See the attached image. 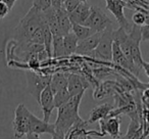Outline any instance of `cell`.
<instances>
[{
  "label": "cell",
  "mask_w": 149,
  "mask_h": 139,
  "mask_svg": "<svg viewBox=\"0 0 149 139\" xmlns=\"http://www.w3.org/2000/svg\"><path fill=\"white\" fill-rule=\"evenodd\" d=\"M89 88V81L86 77L78 74H68V90L70 96L85 92Z\"/></svg>",
  "instance_id": "obj_10"
},
{
  "label": "cell",
  "mask_w": 149,
  "mask_h": 139,
  "mask_svg": "<svg viewBox=\"0 0 149 139\" xmlns=\"http://www.w3.org/2000/svg\"><path fill=\"white\" fill-rule=\"evenodd\" d=\"M13 127L15 139L23 138L30 132V110L23 103L15 108Z\"/></svg>",
  "instance_id": "obj_5"
},
{
  "label": "cell",
  "mask_w": 149,
  "mask_h": 139,
  "mask_svg": "<svg viewBox=\"0 0 149 139\" xmlns=\"http://www.w3.org/2000/svg\"><path fill=\"white\" fill-rule=\"evenodd\" d=\"M80 3H81L80 0H65L63 2V7L68 13H70L72 10L77 8V6Z\"/></svg>",
  "instance_id": "obj_25"
},
{
  "label": "cell",
  "mask_w": 149,
  "mask_h": 139,
  "mask_svg": "<svg viewBox=\"0 0 149 139\" xmlns=\"http://www.w3.org/2000/svg\"><path fill=\"white\" fill-rule=\"evenodd\" d=\"M78 42H79V39H78L77 36L74 35L72 31L63 36V45L64 49H65L66 56L72 55V54H74L76 52Z\"/></svg>",
  "instance_id": "obj_19"
},
{
  "label": "cell",
  "mask_w": 149,
  "mask_h": 139,
  "mask_svg": "<svg viewBox=\"0 0 149 139\" xmlns=\"http://www.w3.org/2000/svg\"><path fill=\"white\" fill-rule=\"evenodd\" d=\"M80 1H81V2H86L87 0H80Z\"/></svg>",
  "instance_id": "obj_33"
},
{
  "label": "cell",
  "mask_w": 149,
  "mask_h": 139,
  "mask_svg": "<svg viewBox=\"0 0 149 139\" xmlns=\"http://www.w3.org/2000/svg\"><path fill=\"white\" fill-rule=\"evenodd\" d=\"M49 86L51 88L53 94L64 88H68V74L62 72H56L51 75V79L49 82Z\"/></svg>",
  "instance_id": "obj_17"
},
{
  "label": "cell",
  "mask_w": 149,
  "mask_h": 139,
  "mask_svg": "<svg viewBox=\"0 0 149 139\" xmlns=\"http://www.w3.org/2000/svg\"><path fill=\"white\" fill-rule=\"evenodd\" d=\"M147 86H148V87H149V83H147Z\"/></svg>",
  "instance_id": "obj_34"
},
{
  "label": "cell",
  "mask_w": 149,
  "mask_h": 139,
  "mask_svg": "<svg viewBox=\"0 0 149 139\" xmlns=\"http://www.w3.org/2000/svg\"><path fill=\"white\" fill-rule=\"evenodd\" d=\"M53 7V6H52ZM56 11V15H57L58 23H59V27L61 30L62 35H66L70 32H72V22L70 19V15L65 10V8L63 7V5L58 7H54Z\"/></svg>",
  "instance_id": "obj_15"
},
{
  "label": "cell",
  "mask_w": 149,
  "mask_h": 139,
  "mask_svg": "<svg viewBox=\"0 0 149 139\" xmlns=\"http://www.w3.org/2000/svg\"><path fill=\"white\" fill-rule=\"evenodd\" d=\"M1 1H4V2L8 5L9 8L11 9L13 7V5H15V1H17V0H1Z\"/></svg>",
  "instance_id": "obj_31"
},
{
  "label": "cell",
  "mask_w": 149,
  "mask_h": 139,
  "mask_svg": "<svg viewBox=\"0 0 149 139\" xmlns=\"http://www.w3.org/2000/svg\"><path fill=\"white\" fill-rule=\"evenodd\" d=\"M141 41H149V25L145 24V25L141 26Z\"/></svg>",
  "instance_id": "obj_26"
},
{
  "label": "cell",
  "mask_w": 149,
  "mask_h": 139,
  "mask_svg": "<svg viewBox=\"0 0 149 139\" xmlns=\"http://www.w3.org/2000/svg\"><path fill=\"white\" fill-rule=\"evenodd\" d=\"M72 31L74 32V34L77 36L79 40H83L93 35L94 33H97V32H94L91 28L82 25V24H72Z\"/></svg>",
  "instance_id": "obj_20"
},
{
  "label": "cell",
  "mask_w": 149,
  "mask_h": 139,
  "mask_svg": "<svg viewBox=\"0 0 149 139\" xmlns=\"http://www.w3.org/2000/svg\"><path fill=\"white\" fill-rule=\"evenodd\" d=\"M91 11V5L88 4V2H81L77 6V8L72 10L70 15V19L72 24H82L83 25L88 19Z\"/></svg>",
  "instance_id": "obj_13"
},
{
  "label": "cell",
  "mask_w": 149,
  "mask_h": 139,
  "mask_svg": "<svg viewBox=\"0 0 149 139\" xmlns=\"http://www.w3.org/2000/svg\"><path fill=\"white\" fill-rule=\"evenodd\" d=\"M66 56L65 49L63 45V36L53 35L52 38V57L59 58Z\"/></svg>",
  "instance_id": "obj_18"
},
{
  "label": "cell",
  "mask_w": 149,
  "mask_h": 139,
  "mask_svg": "<svg viewBox=\"0 0 149 139\" xmlns=\"http://www.w3.org/2000/svg\"><path fill=\"white\" fill-rule=\"evenodd\" d=\"M26 77H27L28 91L39 103L40 94L46 86L49 85L51 75H45V74L42 75L36 71L29 70L26 72Z\"/></svg>",
  "instance_id": "obj_4"
},
{
  "label": "cell",
  "mask_w": 149,
  "mask_h": 139,
  "mask_svg": "<svg viewBox=\"0 0 149 139\" xmlns=\"http://www.w3.org/2000/svg\"><path fill=\"white\" fill-rule=\"evenodd\" d=\"M26 136H27V139H41L39 137V134H36V133L29 132Z\"/></svg>",
  "instance_id": "obj_30"
},
{
  "label": "cell",
  "mask_w": 149,
  "mask_h": 139,
  "mask_svg": "<svg viewBox=\"0 0 149 139\" xmlns=\"http://www.w3.org/2000/svg\"><path fill=\"white\" fill-rule=\"evenodd\" d=\"M39 105L41 106V110L43 112L44 121L49 122L50 118L53 110L55 108V104H54V94L52 92L50 86H46L43 89V91L40 94V100H39Z\"/></svg>",
  "instance_id": "obj_9"
},
{
  "label": "cell",
  "mask_w": 149,
  "mask_h": 139,
  "mask_svg": "<svg viewBox=\"0 0 149 139\" xmlns=\"http://www.w3.org/2000/svg\"><path fill=\"white\" fill-rule=\"evenodd\" d=\"M144 105H145V104H144ZM146 106H148V108H149V104H148V105H146Z\"/></svg>",
  "instance_id": "obj_35"
},
{
  "label": "cell",
  "mask_w": 149,
  "mask_h": 139,
  "mask_svg": "<svg viewBox=\"0 0 149 139\" xmlns=\"http://www.w3.org/2000/svg\"><path fill=\"white\" fill-rule=\"evenodd\" d=\"M43 15L45 17L46 23H47L52 35H62L61 30H60L59 27V23H58L57 15H56V11L54 9V7L50 6L47 9L43 10Z\"/></svg>",
  "instance_id": "obj_14"
},
{
  "label": "cell",
  "mask_w": 149,
  "mask_h": 139,
  "mask_svg": "<svg viewBox=\"0 0 149 139\" xmlns=\"http://www.w3.org/2000/svg\"><path fill=\"white\" fill-rule=\"evenodd\" d=\"M88 139H95V137H92V136H88ZM116 139H123V138H116Z\"/></svg>",
  "instance_id": "obj_32"
},
{
  "label": "cell",
  "mask_w": 149,
  "mask_h": 139,
  "mask_svg": "<svg viewBox=\"0 0 149 139\" xmlns=\"http://www.w3.org/2000/svg\"><path fill=\"white\" fill-rule=\"evenodd\" d=\"M100 133L102 136L108 134L113 139L120 138V116H107L99 121Z\"/></svg>",
  "instance_id": "obj_8"
},
{
  "label": "cell",
  "mask_w": 149,
  "mask_h": 139,
  "mask_svg": "<svg viewBox=\"0 0 149 139\" xmlns=\"http://www.w3.org/2000/svg\"><path fill=\"white\" fill-rule=\"evenodd\" d=\"M65 134H63L62 132H58V131H55L54 134L52 135V139H65L64 138Z\"/></svg>",
  "instance_id": "obj_28"
},
{
  "label": "cell",
  "mask_w": 149,
  "mask_h": 139,
  "mask_svg": "<svg viewBox=\"0 0 149 139\" xmlns=\"http://www.w3.org/2000/svg\"><path fill=\"white\" fill-rule=\"evenodd\" d=\"M113 25L106 28L101 33L99 43L90 56L102 61H111L112 43H113Z\"/></svg>",
  "instance_id": "obj_3"
},
{
  "label": "cell",
  "mask_w": 149,
  "mask_h": 139,
  "mask_svg": "<svg viewBox=\"0 0 149 139\" xmlns=\"http://www.w3.org/2000/svg\"><path fill=\"white\" fill-rule=\"evenodd\" d=\"M30 132L39 135L45 134V133L53 135L55 132V126L54 124H50L49 122L41 120L30 112Z\"/></svg>",
  "instance_id": "obj_12"
},
{
  "label": "cell",
  "mask_w": 149,
  "mask_h": 139,
  "mask_svg": "<svg viewBox=\"0 0 149 139\" xmlns=\"http://www.w3.org/2000/svg\"><path fill=\"white\" fill-rule=\"evenodd\" d=\"M105 3L106 8L114 15L120 27L125 29L127 32L130 31L132 26L130 25L128 20L126 19V15H125L124 9L126 6L125 1H123V0H105Z\"/></svg>",
  "instance_id": "obj_7"
},
{
  "label": "cell",
  "mask_w": 149,
  "mask_h": 139,
  "mask_svg": "<svg viewBox=\"0 0 149 139\" xmlns=\"http://www.w3.org/2000/svg\"><path fill=\"white\" fill-rule=\"evenodd\" d=\"M85 92L72 96L68 102L57 108V118L54 123L55 131L65 134L78 121L81 120L79 115V106Z\"/></svg>",
  "instance_id": "obj_2"
},
{
  "label": "cell",
  "mask_w": 149,
  "mask_h": 139,
  "mask_svg": "<svg viewBox=\"0 0 149 139\" xmlns=\"http://www.w3.org/2000/svg\"><path fill=\"white\" fill-rule=\"evenodd\" d=\"M113 108V106L109 103H103V104H99L96 108H94L92 110V112H90V117L89 120L87 121L88 125L89 124H93V123L99 122L100 120L104 119L108 114L110 112V110Z\"/></svg>",
  "instance_id": "obj_16"
},
{
  "label": "cell",
  "mask_w": 149,
  "mask_h": 139,
  "mask_svg": "<svg viewBox=\"0 0 149 139\" xmlns=\"http://www.w3.org/2000/svg\"><path fill=\"white\" fill-rule=\"evenodd\" d=\"M83 25L91 28L94 32H103L106 28L112 26L111 20L106 15L103 10L97 6H91V11Z\"/></svg>",
  "instance_id": "obj_6"
},
{
  "label": "cell",
  "mask_w": 149,
  "mask_h": 139,
  "mask_svg": "<svg viewBox=\"0 0 149 139\" xmlns=\"http://www.w3.org/2000/svg\"><path fill=\"white\" fill-rule=\"evenodd\" d=\"M132 21L134 23V25L136 26H143L145 24V21H146V13H145V10H139L136 11V13L133 15L132 17Z\"/></svg>",
  "instance_id": "obj_23"
},
{
  "label": "cell",
  "mask_w": 149,
  "mask_h": 139,
  "mask_svg": "<svg viewBox=\"0 0 149 139\" xmlns=\"http://www.w3.org/2000/svg\"><path fill=\"white\" fill-rule=\"evenodd\" d=\"M33 6L43 11L51 6V0H33Z\"/></svg>",
  "instance_id": "obj_24"
},
{
  "label": "cell",
  "mask_w": 149,
  "mask_h": 139,
  "mask_svg": "<svg viewBox=\"0 0 149 139\" xmlns=\"http://www.w3.org/2000/svg\"><path fill=\"white\" fill-rule=\"evenodd\" d=\"M45 17L43 11L32 6L26 15L21 20L15 30V50L21 51V54L31 43V38L38 29L42 27Z\"/></svg>",
  "instance_id": "obj_1"
},
{
  "label": "cell",
  "mask_w": 149,
  "mask_h": 139,
  "mask_svg": "<svg viewBox=\"0 0 149 139\" xmlns=\"http://www.w3.org/2000/svg\"><path fill=\"white\" fill-rule=\"evenodd\" d=\"M142 68L144 70L145 74L147 75V77L149 78V62L145 61V60H143L142 62Z\"/></svg>",
  "instance_id": "obj_29"
},
{
  "label": "cell",
  "mask_w": 149,
  "mask_h": 139,
  "mask_svg": "<svg viewBox=\"0 0 149 139\" xmlns=\"http://www.w3.org/2000/svg\"><path fill=\"white\" fill-rule=\"evenodd\" d=\"M10 8L8 7V5L4 2V1H1L0 0V20L4 19L7 15H8Z\"/></svg>",
  "instance_id": "obj_27"
},
{
  "label": "cell",
  "mask_w": 149,
  "mask_h": 139,
  "mask_svg": "<svg viewBox=\"0 0 149 139\" xmlns=\"http://www.w3.org/2000/svg\"><path fill=\"white\" fill-rule=\"evenodd\" d=\"M101 33L102 32H97V33H94L93 35L89 36L85 39L79 40L74 53H77L78 55H91L92 52L95 50V48L97 47L98 43H99Z\"/></svg>",
  "instance_id": "obj_11"
},
{
  "label": "cell",
  "mask_w": 149,
  "mask_h": 139,
  "mask_svg": "<svg viewBox=\"0 0 149 139\" xmlns=\"http://www.w3.org/2000/svg\"><path fill=\"white\" fill-rule=\"evenodd\" d=\"M70 97L72 96H70L68 88H64V89H61L59 91L55 92L54 93V104H55V108H59L62 104L68 102Z\"/></svg>",
  "instance_id": "obj_21"
},
{
  "label": "cell",
  "mask_w": 149,
  "mask_h": 139,
  "mask_svg": "<svg viewBox=\"0 0 149 139\" xmlns=\"http://www.w3.org/2000/svg\"><path fill=\"white\" fill-rule=\"evenodd\" d=\"M92 73H93L94 77L97 80H103V79H105L106 77H108L109 75L116 74V72H114L112 68H106V66H101V68H94L93 71H92Z\"/></svg>",
  "instance_id": "obj_22"
}]
</instances>
